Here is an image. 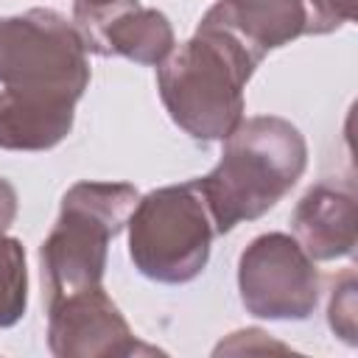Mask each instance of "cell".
<instances>
[{
	"label": "cell",
	"mask_w": 358,
	"mask_h": 358,
	"mask_svg": "<svg viewBox=\"0 0 358 358\" xmlns=\"http://www.w3.org/2000/svg\"><path fill=\"white\" fill-rule=\"evenodd\" d=\"M260 62L263 53L204 14L196 34L157 64V90L179 129L224 140L243 120V90Z\"/></svg>",
	"instance_id": "cell-1"
},
{
	"label": "cell",
	"mask_w": 358,
	"mask_h": 358,
	"mask_svg": "<svg viewBox=\"0 0 358 358\" xmlns=\"http://www.w3.org/2000/svg\"><path fill=\"white\" fill-rule=\"evenodd\" d=\"M305 165L308 145L291 120L277 115L243 117L224 137L215 168L196 179L218 235L268 213L296 185Z\"/></svg>",
	"instance_id": "cell-2"
},
{
	"label": "cell",
	"mask_w": 358,
	"mask_h": 358,
	"mask_svg": "<svg viewBox=\"0 0 358 358\" xmlns=\"http://www.w3.org/2000/svg\"><path fill=\"white\" fill-rule=\"evenodd\" d=\"M140 193L126 182H76L59 207V218L39 246L48 302L98 288L106 271V249L129 224Z\"/></svg>",
	"instance_id": "cell-3"
},
{
	"label": "cell",
	"mask_w": 358,
	"mask_h": 358,
	"mask_svg": "<svg viewBox=\"0 0 358 358\" xmlns=\"http://www.w3.org/2000/svg\"><path fill=\"white\" fill-rule=\"evenodd\" d=\"M129 255L134 268L168 285L196 280L218 235L196 179L165 185L137 199L129 215Z\"/></svg>",
	"instance_id": "cell-4"
},
{
	"label": "cell",
	"mask_w": 358,
	"mask_h": 358,
	"mask_svg": "<svg viewBox=\"0 0 358 358\" xmlns=\"http://www.w3.org/2000/svg\"><path fill=\"white\" fill-rule=\"evenodd\" d=\"M0 84L34 98L78 103L90 84V59L76 22L50 8L3 17Z\"/></svg>",
	"instance_id": "cell-5"
},
{
	"label": "cell",
	"mask_w": 358,
	"mask_h": 358,
	"mask_svg": "<svg viewBox=\"0 0 358 358\" xmlns=\"http://www.w3.org/2000/svg\"><path fill=\"white\" fill-rule=\"evenodd\" d=\"M238 291L252 316L308 319L319 302V271L294 235H257L238 257Z\"/></svg>",
	"instance_id": "cell-6"
},
{
	"label": "cell",
	"mask_w": 358,
	"mask_h": 358,
	"mask_svg": "<svg viewBox=\"0 0 358 358\" xmlns=\"http://www.w3.org/2000/svg\"><path fill=\"white\" fill-rule=\"evenodd\" d=\"M48 347L59 358L151 355L154 347L137 341L120 308L103 285L48 302Z\"/></svg>",
	"instance_id": "cell-7"
},
{
	"label": "cell",
	"mask_w": 358,
	"mask_h": 358,
	"mask_svg": "<svg viewBox=\"0 0 358 358\" xmlns=\"http://www.w3.org/2000/svg\"><path fill=\"white\" fill-rule=\"evenodd\" d=\"M207 17L263 56L299 36L330 34L344 25L327 0H218Z\"/></svg>",
	"instance_id": "cell-8"
},
{
	"label": "cell",
	"mask_w": 358,
	"mask_h": 358,
	"mask_svg": "<svg viewBox=\"0 0 358 358\" xmlns=\"http://www.w3.org/2000/svg\"><path fill=\"white\" fill-rule=\"evenodd\" d=\"M73 22L87 53L98 56H126L140 64H159L176 48L168 17L157 8L140 6V0H129L117 8Z\"/></svg>",
	"instance_id": "cell-9"
},
{
	"label": "cell",
	"mask_w": 358,
	"mask_h": 358,
	"mask_svg": "<svg viewBox=\"0 0 358 358\" xmlns=\"http://www.w3.org/2000/svg\"><path fill=\"white\" fill-rule=\"evenodd\" d=\"M294 238L313 260L347 257L355 249V190L350 185H313L291 215Z\"/></svg>",
	"instance_id": "cell-10"
},
{
	"label": "cell",
	"mask_w": 358,
	"mask_h": 358,
	"mask_svg": "<svg viewBox=\"0 0 358 358\" xmlns=\"http://www.w3.org/2000/svg\"><path fill=\"white\" fill-rule=\"evenodd\" d=\"M73 117L76 103L0 90V148L48 151L70 134Z\"/></svg>",
	"instance_id": "cell-11"
},
{
	"label": "cell",
	"mask_w": 358,
	"mask_h": 358,
	"mask_svg": "<svg viewBox=\"0 0 358 358\" xmlns=\"http://www.w3.org/2000/svg\"><path fill=\"white\" fill-rule=\"evenodd\" d=\"M28 268L25 249L0 227V327H11L25 316Z\"/></svg>",
	"instance_id": "cell-12"
},
{
	"label": "cell",
	"mask_w": 358,
	"mask_h": 358,
	"mask_svg": "<svg viewBox=\"0 0 358 358\" xmlns=\"http://www.w3.org/2000/svg\"><path fill=\"white\" fill-rule=\"evenodd\" d=\"M327 319H330L333 333L341 341L355 344V271L352 268H347L341 277L333 280Z\"/></svg>",
	"instance_id": "cell-13"
},
{
	"label": "cell",
	"mask_w": 358,
	"mask_h": 358,
	"mask_svg": "<svg viewBox=\"0 0 358 358\" xmlns=\"http://www.w3.org/2000/svg\"><path fill=\"white\" fill-rule=\"evenodd\" d=\"M17 218V190L0 176V227L8 229Z\"/></svg>",
	"instance_id": "cell-14"
},
{
	"label": "cell",
	"mask_w": 358,
	"mask_h": 358,
	"mask_svg": "<svg viewBox=\"0 0 358 358\" xmlns=\"http://www.w3.org/2000/svg\"><path fill=\"white\" fill-rule=\"evenodd\" d=\"M330 3V8L344 20V22H350L352 17H355V0H327Z\"/></svg>",
	"instance_id": "cell-15"
}]
</instances>
